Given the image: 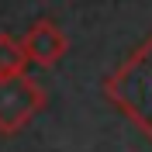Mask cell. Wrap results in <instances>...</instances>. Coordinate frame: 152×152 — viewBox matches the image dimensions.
<instances>
[{"instance_id": "6da1fadb", "label": "cell", "mask_w": 152, "mask_h": 152, "mask_svg": "<svg viewBox=\"0 0 152 152\" xmlns=\"http://www.w3.org/2000/svg\"><path fill=\"white\" fill-rule=\"evenodd\" d=\"M104 97L152 138V31L104 76Z\"/></svg>"}, {"instance_id": "7a4b0ae2", "label": "cell", "mask_w": 152, "mask_h": 152, "mask_svg": "<svg viewBox=\"0 0 152 152\" xmlns=\"http://www.w3.org/2000/svg\"><path fill=\"white\" fill-rule=\"evenodd\" d=\"M45 111V90L28 73L0 76V135H18Z\"/></svg>"}, {"instance_id": "3957f363", "label": "cell", "mask_w": 152, "mask_h": 152, "mask_svg": "<svg viewBox=\"0 0 152 152\" xmlns=\"http://www.w3.org/2000/svg\"><path fill=\"white\" fill-rule=\"evenodd\" d=\"M21 42H24L28 62H35V66H56L59 59L66 56V48H69V42H66V35H62V28H59L56 21H48V18L35 21Z\"/></svg>"}, {"instance_id": "277c9868", "label": "cell", "mask_w": 152, "mask_h": 152, "mask_svg": "<svg viewBox=\"0 0 152 152\" xmlns=\"http://www.w3.org/2000/svg\"><path fill=\"white\" fill-rule=\"evenodd\" d=\"M28 66V52L24 42L14 35H0V76H18Z\"/></svg>"}]
</instances>
